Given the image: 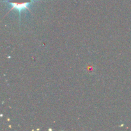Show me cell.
Returning <instances> with one entry per match:
<instances>
[{
	"instance_id": "6da1fadb",
	"label": "cell",
	"mask_w": 131,
	"mask_h": 131,
	"mask_svg": "<svg viewBox=\"0 0 131 131\" xmlns=\"http://www.w3.org/2000/svg\"><path fill=\"white\" fill-rule=\"evenodd\" d=\"M42 1L41 0H5L3 2L7 3L10 6L12 10H16L19 12V18L20 19V14L23 11L26 10H29L30 5L33 3Z\"/></svg>"
}]
</instances>
